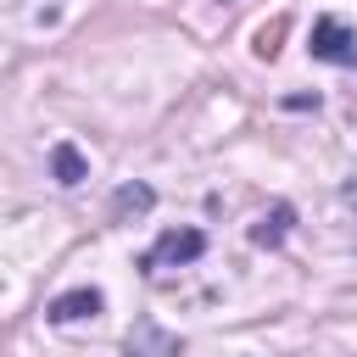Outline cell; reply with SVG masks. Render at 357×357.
Wrapping results in <instances>:
<instances>
[{
  "mask_svg": "<svg viewBox=\"0 0 357 357\" xmlns=\"http://www.w3.org/2000/svg\"><path fill=\"white\" fill-rule=\"evenodd\" d=\"M201 251H206V234H201V229H167L151 251H139V273H162V268L201 262Z\"/></svg>",
  "mask_w": 357,
  "mask_h": 357,
  "instance_id": "6da1fadb",
  "label": "cell"
},
{
  "mask_svg": "<svg viewBox=\"0 0 357 357\" xmlns=\"http://www.w3.org/2000/svg\"><path fill=\"white\" fill-rule=\"evenodd\" d=\"M307 50H312L318 61H329V67H357V33H351L340 17H318Z\"/></svg>",
  "mask_w": 357,
  "mask_h": 357,
  "instance_id": "7a4b0ae2",
  "label": "cell"
},
{
  "mask_svg": "<svg viewBox=\"0 0 357 357\" xmlns=\"http://www.w3.org/2000/svg\"><path fill=\"white\" fill-rule=\"evenodd\" d=\"M100 307H106V296H100L95 284H78V290L56 296V301L45 307V318H50V324H84V318H95Z\"/></svg>",
  "mask_w": 357,
  "mask_h": 357,
  "instance_id": "3957f363",
  "label": "cell"
},
{
  "mask_svg": "<svg viewBox=\"0 0 357 357\" xmlns=\"http://www.w3.org/2000/svg\"><path fill=\"white\" fill-rule=\"evenodd\" d=\"M128 357H184V346H178V335H167L151 318H139L128 329Z\"/></svg>",
  "mask_w": 357,
  "mask_h": 357,
  "instance_id": "277c9868",
  "label": "cell"
},
{
  "mask_svg": "<svg viewBox=\"0 0 357 357\" xmlns=\"http://www.w3.org/2000/svg\"><path fill=\"white\" fill-rule=\"evenodd\" d=\"M50 173H56V184L73 190V184L89 178V162H84V151H78L73 139H56V145H50Z\"/></svg>",
  "mask_w": 357,
  "mask_h": 357,
  "instance_id": "5b68a950",
  "label": "cell"
},
{
  "mask_svg": "<svg viewBox=\"0 0 357 357\" xmlns=\"http://www.w3.org/2000/svg\"><path fill=\"white\" fill-rule=\"evenodd\" d=\"M290 223H296V206H290V201H279L273 212H262V218L251 223V245H268V251H273V245L290 234Z\"/></svg>",
  "mask_w": 357,
  "mask_h": 357,
  "instance_id": "8992f818",
  "label": "cell"
},
{
  "mask_svg": "<svg viewBox=\"0 0 357 357\" xmlns=\"http://www.w3.org/2000/svg\"><path fill=\"white\" fill-rule=\"evenodd\" d=\"M151 206H156V190H151V184H123V190L112 195V218H128V212L139 218V212H151Z\"/></svg>",
  "mask_w": 357,
  "mask_h": 357,
  "instance_id": "52a82bcc",
  "label": "cell"
},
{
  "mask_svg": "<svg viewBox=\"0 0 357 357\" xmlns=\"http://www.w3.org/2000/svg\"><path fill=\"white\" fill-rule=\"evenodd\" d=\"M284 28H290V22L279 17V22H268V28L257 33V56H262V61H273V56H279V39H284Z\"/></svg>",
  "mask_w": 357,
  "mask_h": 357,
  "instance_id": "ba28073f",
  "label": "cell"
},
{
  "mask_svg": "<svg viewBox=\"0 0 357 357\" xmlns=\"http://www.w3.org/2000/svg\"><path fill=\"white\" fill-rule=\"evenodd\" d=\"M340 201H346V206L357 212V178H346V184H340Z\"/></svg>",
  "mask_w": 357,
  "mask_h": 357,
  "instance_id": "9c48e42d",
  "label": "cell"
}]
</instances>
